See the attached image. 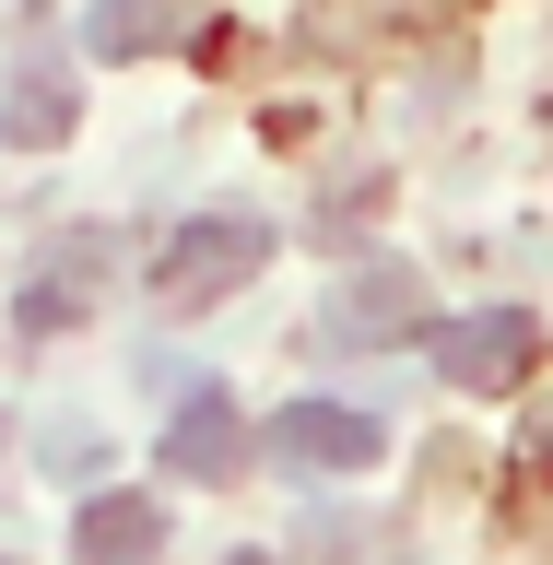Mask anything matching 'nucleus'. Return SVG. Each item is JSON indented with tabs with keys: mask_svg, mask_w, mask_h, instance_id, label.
I'll use <instances>...</instances> for the list:
<instances>
[{
	"mask_svg": "<svg viewBox=\"0 0 553 565\" xmlns=\"http://www.w3.org/2000/svg\"><path fill=\"white\" fill-rule=\"evenodd\" d=\"M259 259H272V224H259V212H201V224H177V236H166L153 295H166V307H212V295H236Z\"/></svg>",
	"mask_w": 553,
	"mask_h": 565,
	"instance_id": "1",
	"label": "nucleus"
},
{
	"mask_svg": "<svg viewBox=\"0 0 553 565\" xmlns=\"http://www.w3.org/2000/svg\"><path fill=\"white\" fill-rule=\"evenodd\" d=\"M259 448L283 459V471H307V483H330V471H377V413H353V401H283L272 424H259Z\"/></svg>",
	"mask_w": 553,
	"mask_h": 565,
	"instance_id": "2",
	"label": "nucleus"
},
{
	"mask_svg": "<svg viewBox=\"0 0 553 565\" xmlns=\"http://www.w3.org/2000/svg\"><path fill=\"white\" fill-rule=\"evenodd\" d=\"M424 353H436V377H459V388H519L530 353H542V330H530V307H483V318L424 330Z\"/></svg>",
	"mask_w": 553,
	"mask_h": 565,
	"instance_id": "3",
	"label": "nucleus"
},
{
	"mask_svg": "<svg viewBox=\"0 0 553 565\" xmlns=\"http://www.w3.org/2000/svg\"><path fill=\"white\" fill-rule=\"evenodd\" d=\"M106 259H118V236H106V224H71L60 247H35V282H24V330H71V318L95 307Z\"/></svg>",
	"mask_w": 553,
	"mask_h": 565,
	"instance_id": "4",
	"label": "nucleus"
},
{
	"mask_svg": "<svg viewBox=\"0 0 553 565\" xmlns=\"http://www.w3.org/2000/svg\"><path fill=\"white\" fill-rule=\"evenodd\" d=\"M166 471H189V483H224V471H236L247 459V424H236V401H224V388L212 377H189V401H177V424H166Z\"/></svg>",
	"mask_w": 553,
	"mask_h": 565,
	"instance_id": "5",
	"label": "nucleus"
},
{
	"mask_svg": "<svg viewBox=\"0 0 553 565\" xmlns=\"http://www.w3.org/2000/svg\"><path fill=\"white\" fill-rule=\"evenodd\" d=\"M71 554H83V565H153V554H166V507H153V494H83Z\"/></svg>",
	"mask_w": 553,
	"mask_h": 565,
	"instance_id": "6",
	"label": "nucleus"
},
{
	"mask_svg": "<svg viewBox=\"0 0 553 565\" xmlns=\"http://www.w3.org/2000/svg\"><path fill=\"white\" fill-rule=\"evenodd\" d=\"M330 330H342V342H401V330H436V318H424L413 271H353L342 295H330Z\"/></svg>",
	"mask_w": 553,
	"mask_h": 565,
	"instance_id": "7",
	"label": "nucleus"
},
{
	"mask_svg": "<svg viewBox=\"0 0 553 565\" xmlns=\"http://www.w3.org/2000/svg\"><path fill=\"white\" fill-rule=\"evenodd\" d=\"M177 35H189V0H95L83 47H95V60H153V47H177Z\"/></svg>",
	"mask_w": 553,
	"mask_h": 565,
	"instance_id": "8",
	"label": "nucleus"
},
{
	"mask_svg": "<svg viewBox=\"0 0 553 565\" xmlns=\"http://www.w3.org/2000/svg\"><path fill=\"white\" fill-rule=\"evenodd\" d=\"M60 130H71V71L60 60H24V71H12V95H0V141L47 153Z\"/></svg>",
	"mask_w": 553,
	"mask_h": 565,
	"instance_id": "9",
	"label": "nucleus"
},
{
	"mask_svg": "<svg viewBox=\"0 0 553 565\" xmlns=\"http://www.w3.org/2000/svg\"><path fill=\"white\" fill-rule=\"evenodd\" d=\"M236 565H272V554H236Z\"/></svg>",
	"mask_w": 553,
	"mask_h": 565,
	"instance_id": "10",
	"label": "nucleus"
}]
</instances>
